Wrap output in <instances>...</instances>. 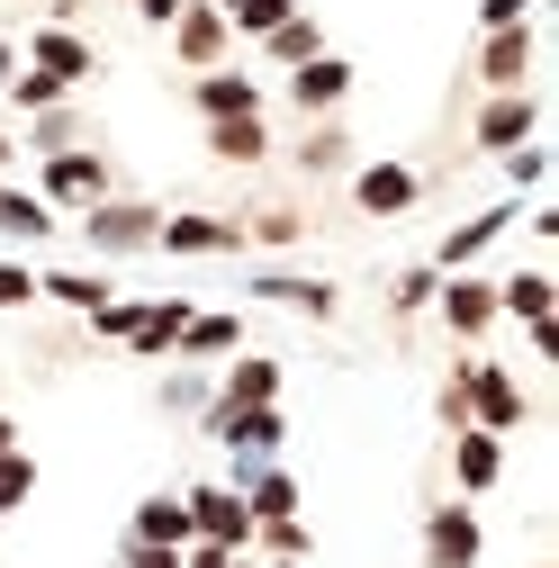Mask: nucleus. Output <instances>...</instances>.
<instances>
[{
	"label": "nucleus",
	"instance_id": "6e6552de",
	"mask_svg": "<svg viewBox=\"0 0 559 568\" xmlns=\"http://www.w3.org/2000/svg\"><path fill=\"white\" fill-rule=\"evenodd\" d=\"M532 126H541V100L532 91H497L478 109V145L487 154H515V145H532Z\"/></svg>",
	"mask_w": 559,
	"mask_h": 568
},
{
	"label": "nucleus",
	"instance_id": "412c9836",
	"mask_svg": "<svg viewBox=\"0 0 559 568\" xmlns=\"http://www.w3.org/2000/svg\"><path fill=\"white\" fill-rule=\"evenodd\" d=\"M207 154H217V163H262L271 154V126L262 118H217V126H207Z\"/></svg>",
	"mask_w": 559,
	"mask_h": 568
},
{
	"label": "nucleus",
	"instance_id": "b1692460",
	"mask_svg": "<svg viewBox=\"0 0 559 568\" xmlns=\"http://www.w3.org/2000/svg\"><path fill=\"white\" fill-rule=\"evenodd\" d=\"M262 45H271V63H289V73H298V63H316V54H325V28H316V19H280Z\"/></svg>",
	"mask_w": 559,
	"mask_h": 568
},
{
	"label": "nucleus",
	"instance_id": "dca6fc26",
	"mask_svg": "<svg viewBox=\"0 0 559 568\" xmlns=\"http://www.w3.org/2000/svg\"><path fill=\"white\" fill-rule=\"evenodd\" d=\"M506 226H515V207H487V217H469V226H451V235H443V253H434V271H469V262H478L487 244H497Z\"/></svg>",
	"mask_w": 559,
	"mask_h": 568
},
{
	"label": "nucleus",
	"instance_id": "f3484780",
	"mask_svg": "<svg viewBox=\"0 0 559 568\" xmlns=\"http://www.w3.org/2000/svg\"><path fill=\"white\" fill-rule=\"evenodd\" d=\"M199 118H207V126H217V118H262L253 73H199Z\"/></svg>",
	"mask_w": 559,
	"mask_h": 568
},
{
	"label": "nucleus",
	"instance_id": "4be33fe9",
	"mask_svg": "<svg viewBox=\"0 0 559 568\" xmlns=\"http://www.w3.org/2000/svg\"><path fill=\"white\" fill-rule=\"evenodd\" d=\"M37 298H63V307L100 316V307H109V280H100V271H45V280H37Z\"/></svg>",
	"mask_w": 559,
	"mask_h": 568
},
{
	"label": "nucleus",
	"instance_id": "2eb2a0df",
	"mask_svg": "<svg viewBox=\"0 0 559 568\" xmlns=\"http://www.w3.org/2000/svg\"><path fill=\"white\" fill-rule=\"evenodd\" d=\"M244 244V226H226V217H163V235H154V253H235Z\"/></svg>",
	"mask_w": 559,
	"mask_h": 568
},
{
	"label": "nucleus",
	"instance_id": "9d476101",
	"mask_svg": "<svg viewBox=\"0 0 559 568\" xmlns=\"http://www.w3.org/2000/svg\"><path fill=\"white\" fill-rule=\"evenodd\" d=\"M415 199H425V181H415V163H370V172L353 181V207H362V217H406Z\"/></svg>",
	"mask_w": 559,
	"mask_h": 568
},
{
	"label": "nucleus",
	"instance_id": "423d86ee",
	"mask_svg": "<svg viewBox=\"0 0 559 568\" xmlns=\"http://www.w3.org/2000/svg\"><path fill=\"white\" fill-rule=\"evenodd\" d=\"M207 434H217V443H235L244 460H271L289 424H280V406H207Z\"/></svg>",
	"mask_w": 559,
	"mask_h": 568
},
{
	"label": "nucleus",
	"instance_id": "20e7f679",
	"mask_svg": "<svg viewBox=\"0 0 559 568\" xmlns=\"http://www.w3.org/2000/svg\"><path fill=\"white\" fill-rule=\"evenodd\" d=\"M181 506H190V541H217V550H244L253 541V515H244L235 487H190Z\"/></svg>",
	"mask_w": 559,
	"mask_h": 568
},
{
	"label": "nucleus",
	"instance_id": "f704fd0d",
	"mask_svg": "<svg viewBox=\"0 0 559 568\" xmlns=\"http://www.w3.org/2000/svg\"><path fill=\"white\" fill-rule=\"evenodd\" d=\"M434 290H443V271H434V262H425V271H406V280H397V307H425V298H434Z\"/></svg>",
	"mask_w": 559,
	"mask_h": 568
},
{
	"label": "nucleus",
	"instance_id": "a19ab883",
	"mask_svg": "<svg viewBox=\"0 0 559 568\" xmlns=\"http://www.w3.org/2000/svg\"><path fill=\"white\" fill-rule=\"evenodd\" d=\"M10 82H19V54H10V45H0V91H10Z\"/></svg>",
	"mask_w": 559,
	"mask_h": 568
},
{
	"label": "nucleus",
	"instance_id": "9b49d317",
	"mask_svg": "<svg viewBox=\"0 0 559 568\" xmlns=\"http://www.w3.org/2000/svg\"><path fill=\"white\" fill-rule=\"evenodd\" d=\"M451 478L460 496H487L506 478V434H478V424H460V443H451Z\"/></svg>",
	"mask_w": 559,
	"mask_h": 568
},
{
	"label": "nucleus",
	"instance_id": "cd10ccee",
	"mask_svg": "<svg viewBox=\"0 0 559 568\" xmlns=\"http://www.w3.org/2000/svg\"><path fill=\"white\" fill-rule=\"evenodd\" d=\"M280 19H298V0H244V10H235L226 28H235V37H271Z\"/></svg>",
	"mask_w": 559,
	"mask_h": 568
},
{
	"label": "nucleus",
	"instance_id": "39448f33",
	"mask_svg": "<svg viewBox=\"0 0 559 568\" xmlns=\"http://www.w3.org/2000/svg\"><path fill=\"white\" fill-rule=\"evenodd\" d=\"M172 45H181V63H190V73H217V54L235 45V28H226V10H217V0H181Z\"/></svg>",
	"mask_w": 559,
	"mask_h": 568
},
{
	"label": "nucleus",
	"instance_id": "6ab92c4d",
	"mask_svg": "<svg viewBox=\"0 0 559 568\" xmlns=\"http://www.w3.org/2000/svg\"><path fill=\"white\" fill-rule=\"evenodd\" d=\"M217 406H280V362L271 352H244L226 371V388H217Z\"/></svg>",
	"mask_w": 559,
	"mask_h": 568
},
{
	"label": "nucleus",
	"instance_id": "f03ea898",
	"mask_svg": "<svg viewBox=\"0 0 559 568\" xmlns=\"http://www.w3.org/2000/svg\"><path fill=\"white\" fill-rule=\"evenodd\" d=\"M82 235H91V253H154L163 207H145V199H100V207H82Z\"/></svg>",
	"mask_w": 559,
	"mask_h": 568
},
{
	"label": "nucleus",
	"instance_id": "e433bc0d",
	"mask_svg": "<svg viewBox=\"0 0 559 568\" xmlns=\"http://www.w3.org/2000/svg\"><path fill=\"white\" fill-rule=\"evenodd\" d=\"M506 181H515V190H541V145H515V154H506Z\"/></svg>",
	"mask_w": 559,
	"mask_h": 568
},
{
	"label": "nucleus",
	"instance_id": "ea45409f",
	"mask_svg": "<svg viewBox=\"0 0 559 568\" xmlns=\"http://www.w3.org/2000/svg\"><path fill=\"white\" fill-rule=\"evenodd\" d=\"M135 10H145L154 28H172V19H181V0H135Z\"/></svg>",
	"mask_w": 559,
	"mask_h": 568
},
{
	"label": "nucleus",
	"instance_id": "7c9ffc66",
	"mask_svg": "<svg viewBox=\"0 0 559 568\" xmlns=\"http://www.w3.org/2000/svg\"><path fill=\"white\" fill-rule=\"evenodd\" d=\"M10 109H28V118H37V109H63V82H45V73H19V82H10Z\"/></svg>",
	"mask_w": 559,
	"mask_h": 568
},
{
	"label": "nucleus",
	"instance_id": "bb28decb",
	"mask_svg": "<svg viewBox=\"0 0 559 568\" xmlns=\"http://www.w3.org/2000/svg\"><path fill=\"white\" fill-rule=\"evenodd\" d=\"M0 235H54V207L28 190H0Z\"/></svg>",
	"mask_w": 559,
	"mask_h": 568
},
{
	"label": "nucleus",
	"instance_id": "c85d7f7f",
	"mask_svg": "<svg viewBox=\"0 0 559 568\" xmlns=\"http://www.w3.org/2000/svg\"><path fill=\"white\" fill-rule=\"evenodd\" d=\"M253 541H262L271 559H307V524H298V515H280V524H253Z\"/></svg>",
	"mask_w": 559,
	"mask_h": 568
},
{
	"label": "nucleus",
	"instance_id": "c9c22d12",
	"mask_svg": "<svg viewBox=\"0 0 559 568\" xmlns=\"http://www.w3.org/2000/svg\"><path fill=\"white\" fill-rule=\"evenodd\" d=\"M532 0H478V28H524Z\"/></svg>",
	"mask_w": 559,
	"mask_h": 568
},
{
	"label": "nucleus",
	"instance_id": "ddd939ff",
	"mask_svg": "<svg viewBox=\"0 0 559 568\" xmlns=\"http://www.w3.org/2000/svg\"><path fill=\"white\" fill-rule=\"evenodd\" d=\"M289 100H298L307 118L343 109V100H353V63H343V54H316V63H298V73H289Z\"/></svg>",
	"mask_w": 559,
	"mask_h": 568
},
{
	"label": "nucleus",
	"instance_id": "a211bd4d",
	"mask_svg": "<svg viewBox=\"0 0 559 568\" xmlns=\"http://www.w3.org/2000/svg\"><path fill=\"white\" fill-rule=\"evenodd\" d=\"M190 316H199L190 298H145V307H135V334H126V352H172Z\"/></svg>",
	"mask_w": 559,
	"mask_h": 568
},
{
	"label": "nucleus",
	"instance_id": "7ed1b4c3",
	"mask_svg": "<svg viewBox=\"0 0 559 568\" xmlns=\"http://www.w3.org/2000/svg\"><path fill=\"white\" fill-rule=\"evenodd\" d=\"M37 199H45V207H100V199H109V163L82 154V145H73V154H45V163H37Z\"/></svg>",
	"mask_w": 559,
	"mask_h": 568
},
{
	"label": "nucleus",
	"instance_id": "4468645a",
	"mask_svg": "<svg viewBox=\"0 0 559 568\" xmlns=\"http://www.w3.org/2000/svg\"><path fill=\"white\" fill-rule=\"evenodd\" d=\"M28 73H45V82L73 91V82L91 73V45H82L73 28H37V37H28Z\"/></svg>",
	"mask_w": 559,
	"mask_h": 568
},
{
	"label": "nucleus",
	"instance_id": "a878e982",
	"mask_svg": "<svg viewBox=\"0 0 559 568\" xmlns=\"http://www.w3.org/2000/svg\"><path fill=\"white\" fill-rule=\"evenodd\" d=\"M253 290H262V298H280V307H307V316H334V290H325V280H280V271H262Z\"/></svg>",
	"mask_w": 559,
	"mask_h": 568
},
{
	"label": "nucleus",
	"instance_id": "2f4dec72",
	"mask_svg": "<svg viewBox=\"0 0 559 568\" xmlns=\"http://www.w3.org/2000/svg\"><path fill=\"white\" fill-rule=\"evenodd\" d=\"M37 154H73V109H37Z\"/></svg>",
	"mask_w": 559,
	"mask_h": 568
},
{
	"label": "nucleus",
	"instance_id": "c03bdc74",
	"mask_svg": "<svg viewBox=\"0 0 559 568\" xmlns=\"http://www.w3.org/2000/svg\"><path fill=\"white\" fill-rule=\"evenodd\" d=\"M0 163H10V135H0Z\"/></svg>",
	"mask_w": 559,
	"mask_h": 568
},
{
	"label": "nucleus",
	"instance_id": "1a4fd4ad",
	"mask_svg": "<svg viewBox=\"0 0 559 568\" xmlns=\"http://www.w3.org/2000/svg\"><path fill=\"white\" fill-rule=\"evenodd\" d=\"M434 298H443V325H451L460 343H478L487 325H497V280H469V271H451Z\"/></svg>",
	"mask_w": 559,
	"mask_h": 568
},
{
	"label": "nucleus",
	"instance_id": "37998d69",
	"mask_svg": "<svg viewBox=\"0 0 559 568\" xmlns=\"http://www.w3.org/2000/svg\"><path fill=\"white\" fill-rule=\"evenodd\" d=\"M217 10H226V19H235V10H244V0H217Z\"/></svg>",
	"mask_w": 559,
	"mask_h": 568
},
{
	"label": "nucleus",
	"instance_id": "72a5a7b5",
	"mask_svg": "<svg viewBox=\"0 0 559 568\" xmlns=\"http://www.w3.org/2000/svg\"><path fill=\"white\" fill-rule=\"evenodd\" d=\"M135 307H145V298H109V307H100V316H91V325H100V334H109V343H126V334H135Z\"/></svg>",
	"mask_w": 559,
	"mask_h": 568
},
{
	"label": "nucleus",
	"instance_id": "473e14b6",
	"mask_svg": "<svg viewBox=\"0 0 559 568\" xmlns=\"http://www.w3.org/2000/svg\"><path fill=\"white\" fill-rule=\"evenodd\" d=\"M37 298V271L28 262H0V307H28Z\"/></svg>",
	"mask_w": 559,
	"mask_h": 568
},
{
	"label": "nucleus",
	"instance_id": "f8f14e48",
	"mask_svg": "<svg viewBox=\"0 0 559 568\" xmlns=\"http://www.w3.org/2000/svg\"><path fill=\"white\" fill-rule=\"evenodd\" d=\"M478 73H487V91H524V73H532V19L524 28H487Z\"/></svg>",
	"mask_w": 559,
	"mask_h": 568
},
{
	"label": "nucleus",
	"instance_id": "79ce46f5",
	"mask_svg": "<svg viewBox=\"0 0 559 568\" xmlns=\"http://www.w3.org/2000/svg\"><path fill=\"white\" fill-rule=\"evenodd\" d=\"M0 452H19V424H10V415H0Z\"/></svg>",
	"mask_w": 559,
	"mask_h": 568
},
{
	"label": "nucleus",
	"instance_id": "a18cd8bd",
	"mask_svg": "<svg viewBox=\"0 0 559 568\" xmlns=\"http://www.w3.org/2000/svg\"><path fill=\"white\" fill-rule=\"evenodd\" d=\"M280 568H298V559H280Z\"/></svg>",
	"mask_w": 559,
	"mask_h": 568
},
{
	"label": "nucleus",
	"instance_id": "58836bf2",
	"mask_svg": "<svg viewBox=\"0 0 559 568\" xmlns=\"http://www.w3.org/2000/svg\"><path fill=\"white\" fill-rule=\"evenodd\" d=\"M126 568H181V550H154V541H126Z\"/></svg>",
	"mask_w": 559,
	"mask_h": 568
},
{
	"label": "nucleus",
	"instance_id": "c756f323",
	"mask_svg": "<svg viewBox=\"0 0 559 568\" xmlns=\"http://www.w3.org/2000/svg\"><path fill=\"white\" fill-rule=\"evenodd\" d=\"M28 487H37V460H28V452H0V515L28 506Z\"/></svg>",
	"mask_w": 559,
	"mask_h": 568
},
{
	"label": "nucleus",
	"instance_id": "f257e3e1",
	"mask_svg": "<svg viewBox=\"0 0 559 568\" xmlns=\"http://www.w3.org/2000/svg\"><path fill=\"white\" fill-rule=\"evenodd\" d=\"M451 397H460V415L478 424V434H515V424H524V388H515L497 362H469V371L451 379Z\"/></svg>",
	"mask_w": 559,
	"mask_h": 568
},
{
	"label": "nucleus",
	"instance_id": "5701e85b",
	"mask_svg": "<svg viewBox=\"0 0 559 568\" xmlns=\"http://www.w3.org/2000/svg\"><path fill=\"white\" fill-rule=\"evenodd\" d=\"M235 343H244V325H235V316H190L172 352H190V362H217V352H235Z\"/></svg>",
	"mask_w": 559,
	"mask_h": 568
},
{
	"label": "nucleus",
	"instance_id": "4c0bfd02",
	"mask_svg": "<svg viewBox=\"0 0 559 568\" xmlns=\"http://www.w3.org/2000/svg\"><path fill=\"white\" fill-rule=\"evenodd\" d=\"M325 163H343V135H334V126L307 135V172H325Z\"/></svg>",
	"mask_w": 559,
	"mask_h": 568
},
{
	"label": "nucleus",
	"instance_id": "393cba45",
	"mask_svg": "<svg viewBox=\"0 0 559 568\" xmlns=\"http://www.w3.org/2000/svg\"><path fill=\"white\" fill-rule=\"evenodd\" d=\"M497 316H524V325H550V280L541 271H515L497 290Z\"/></svg>",
	"mask_w": 559,
	"mask_h": 568
},
{
	"label": "nucleus",
	"instance_id": "0eeeda50",
	"mask_svg": "<svg viewBox=\"0 0 559 568\" xmlns=\"http://www.w3.org/2000/svg\"><path fill=\"white\" fill-rule=\"evenodd\" d=\"M425 559H434V568H478V559H487V524H478L469 506H443V515L425 524Z\"/></svg>",
	"mask_w": 559,
	"mask_h": 568
},
{
	"label": "nucleus",
	"instance_id": "aec40b11",
	"mask_svg": "<svg viewBox=\"0 0 559 568\" xmlns=\"http://www.w3.org/2000/svg\"><path fill=\"white\" fill-rule=\"evenodd\" d=\"M126 541H154V550H190V506L181 496H145L135 506V532Z\"/></svg>",
	"mask_w": 559,
	"mask_h": 568
}]
</instances>
